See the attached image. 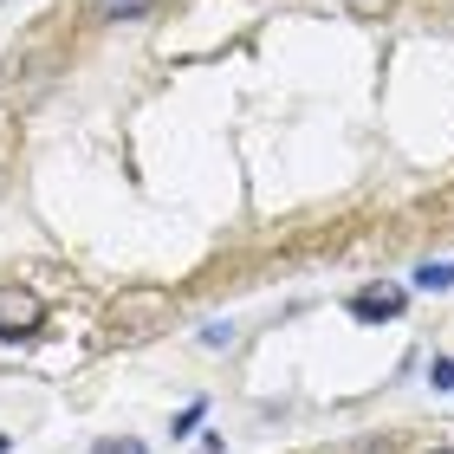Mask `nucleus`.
Returning a JSON list of instances; mask_svg holds the SVG:
<instances>
[{
  "label": "nucleus",
  "mask_w": 454,
  "mask_h": 454,
  "mask_svg": "<svg viewBox=\"0 0 454 454\" xmlns=\"http://www.w3.org/2000/svg\"><path fill=\"white\" fill-rule=\"evenodd\" d=\"M162 312H169V293H162V286H137V293H123L111 305L105 332L111 338H150L156 325H162Z\"/></svg>",
  "instance_id": "obj_1"
},
{
  "label": "nucleus",
  "mask_w": 454,
  "mask_h": 454,
  "mask_svg": "<svg viewBox=\"0 0 454 454\" xmlns=\"http://www.w3.org/2000/svg\"><path fill=\"white\" fill-rule=\"evenodd\" d=\"M39 325H46V305L33 286H0V338H33Z\"/></svg>",
  "instance_id": "obj_2"
},
{
  "label": "nucleus",
  "mask_w": 454,
  "mask_h": 454,
  "mask_svg": "<svg viewBox=\"0 0 454 454\" xmlns=\"http://www.w3.org/2000/svg\"><path fill=\"white\" fill-rule=\"evenodd\" d=\"M396 312H403V286H364V293L350 299V318H364V325H383Z\"/></svg>",
  "instance_id": "obj_3"
},
{
  "label": "nucleus",
  "mask_w": 454,
  "mask_h": 454,
  "mask_svg": "<svg viewBox=\"0 0 454 454\" xmlns=\"http://www.w3.org/2000/svg\"><path fill=\"white\" fill-rule=\"evenodd\" d=\"M156 0H85V13L91 20H143Z\"/></svg>",
  "instance_id": "obj_4"
},
{
  "label": "nucleus",
  "mask_w": 454,
  "mask_h": 454,
  "mask_svg": "<svg viewBox=\"0 0 454 454\" xmlns=\"http://www.w3.org/2000/svg\"><path fill=\"white\" fill-rule=\"evenodd\" d=\"M416 286H422V293H448V286H454V260H428V266H416Z\"/></svg>",
  "instance_id": "obj_5"
},
{
  "label": "nucleus",
  "mask_w": 454,
  "mask_h": 454,
  "mask_svg": "<svg viewBox=\"0 0 454 454\" xmlns=\"http://www.w3.org/2000/svg\"><path fill=\"white\" fill-rule=\"evenodd\" d=\"M91 454H150V448H143L137 435H105V442H98Z\"/></svg>",
  "instance_id": "obj_6"
},
{
  "label": "nucleus",
  "mask_w": 454,
  "mask_h": 454,
  "mask_svg": "<svg viewBox=\"0 0 454 454\" xmlns=\"http://www.w3.org/2000/svg\"><path fill=\"white\" fill-rule=\"evenodd\" d=\"M428 383H435V389H454V357H435V364H428Z\"/></svg>",
  "instance_id": "obj_7"
},
{
  "label": "nucleus",
  "mask_w": 454,
  "mask_h": 454,
  "mask_svg": "<svg viewBox=\"0 0 454 454\" xmlns=\"http://www.w3.org/2000/svg\"><path fill=\"white\" fill-rule=\"evenodd\" d=\"M201 416H208V403H189V409H182V416H176V435H189V428H195Z\"/></svg>",
  "instance_id": "obj_8"
},
{
  "label": "nucleus",
  "mask_w": 454,
  "mask_h": 454,
  "mask_svg": "<svg viewBox=\"0 0 454 454\" xmlns=\"http://www.w3.org/2000/svg\"><path fill=\"white\" fill-rule=\"evenodd\" d=\"M435 454H454V448H435Z\"/></svg>",
  "instance_id": "obj_9"
}]
</instances>
